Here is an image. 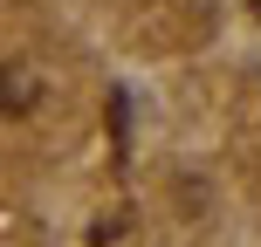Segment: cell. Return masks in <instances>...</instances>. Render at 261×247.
Instances as JSON below:
<instances>
[{
  "label": "cell",
  "instance_id": "1",
  "mask_svg": "<svg viewBox=\"0 0 261 247\" xmlns=\"http://www.w3.org/2000/svg\"><path fill=\"white\" fill-rule=\"evenodd\" d=\"M48 96V76L35 62H0V117H28Z\"/></svg>",
  "mask_w": 261,
  "mask_h": 247
},
{
  "label": "cell",
  "instance_id": "2",
  "mask_svg": "<svg viewBox=\"0 0 261 247\" xmlns=\"http://www.w3.org/2000/svg\"><path fill=\"white\" fill-rule=\"evenodd\" d=\"M199 185H206V179H179V206L186 213H206V193H199Z\"/></svg>",
  "mask_w": 261,
  "mask_h": 247
}]
</instances>
